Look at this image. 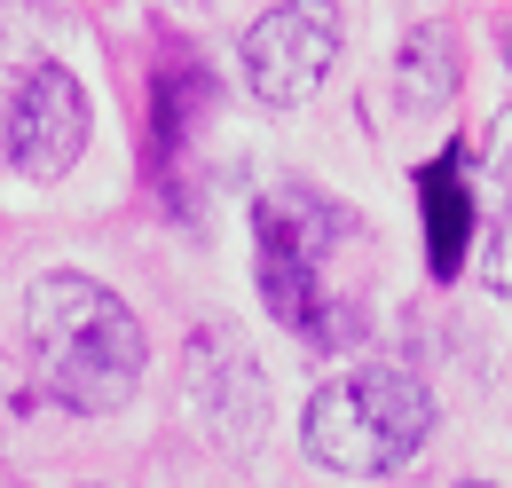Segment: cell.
Wrapping results in <instances>:
<instances>
[{
    "label": "cell",
    "mask_w": 512,
    "mask_h": 488,
    "mask_svg": "<svg viewBox=\"0 0 512 488\" xmlns=\"http://www.w3.org/2000/svg\"><path fill=\"white\" fill-rule=\"evenodd\" d=\"M418 205H426V260H434V276H457L465 244H473V189L457 174V150L418 166Z\"/></svg>",
    "instance_id": "obj_7"
},
{
    "label": "cell",
    "mask_w": 512,
    "mask_h": 488,
    "mask_svg": "<svg viewBox=\"0 0 512 488\" xmlns=\"http://www.w3.org/2000/svg\"><path fill=\"white\" fill-rule=\"evenodd\" d=\"M253 237H260V300L284 331L316 339V347H347L363 331V300L347 292L339 260L355 252V213L331 205L323 189L284 182L253 205Z\"/></svg>",
    "instance_id": "obj_2"
},
{
    "label": "cell",
    "mask_w": 512,
    "mask_h": 488,
    "mask_svg": "<svg viewBox=\"0 0 512 488\" xmlns=\"http://www.w3.org/2000/svg\"><path fill=\"white\" fill-rule=\"evenodd\" d=\"M24 347H32V378L79 418L127 410L150 363L134 307L79 268H48L24 292Z\"/></svg>",
    "instance_id": "obj_1"
},
{
    "label": "cell",
    "mask_w": 512,
    "mask_h": 488,
    "mask_svg": "<svg viewBox=\"0 0 512 488\" xmlns=\"http://www.w3.org/2000/svg\"><path fill=\"white\" fill-rule=\"evenodd\" d=\"M481 189L512 213V103L489 119V134H481Z\"/></svg>",
    "instance_id": "obj_10"
},
{
    "label": "cell",
    "mask_w": 512,
    "mask_h": 488,
    "mask_svg": "<svg viewBox=\"0 0 512 488\" xmlns=\"http://www.w3.org/2000/svg\"><path fill=\"white\" fill-rule=\"evenodd\" d=\"M457 488H497V481H457Z\"/></svg>",
    "instance_id": "obj_12"
},
{
    "label": "cell",
    "mask_w": 512,
    "mask_h": 488,
    "mask_svg": "<svg viewBox=\"0 0 512 488\" xmlns=\"http://www.w3.org/2000/svg\"><path fill=\"white\" fill-rule=\"evenodd\" d=\"M394 87H402V103H410V111H442L449 95H457L449 24H418V32H410V48H402V71H394Z\"/></svg>",
    "instance_id": "obj_9"
},
{
    "label": "cell",
    "mask_w": 512,
    "mask_h": 488,
    "mask_svg": "<svg viewBox=\"0 0 512 488\" xmlns=\"http://www.w3.org/2000/svg\"><path fill=\"white\" fill-rule=\"evenodd\" d=\"M339 63V0H276L245 32V79L268 111L308 103Z\"/></svg>",
    "instance_id": "obj_6"
},
{
    "label": "cell",
    "mask_w": 512,
    "mask_h": 488,
    "mask_svg": "<svg viewBox=\"0 0 512 488\" xmlns=\"http://www.w3.org/2000/svg\"><path fill=\"white\" fill-rule=\"evenodd\" d=\"M87 150V87L64 63H0V166L24 182H64Z\"/></svg>",
    "instance_id": "obj_4"
},
{
    "label": "cell",
    "mask_w": 512,
    "mask_h": 488,
    "mask_svg": "<svg viewBox=\"0 0 512 488\" xmlns=\"http://www.w3.org/2000/svg\"><path fill=\"white\" fill-rule=\"evenodd\" d=\"M182 418H190L213 449L229 457H253L260 433H268V386H260V363L237 347V331L205 323L182 347Z\"/></svg>",
    "instance_id": "obj_5"
},
{
    "label": "cell",
    "mask_w": 512,
    "mask_h": 488,
    "mask_svg": "<svg viewBox=\"0 0 512 488\" xmlns=\"http://www.w3.org/2000/svg\"><path fill=\"white\" fill-rule=\"evenodd\" d=\"M434 433V394L426 378L402 363H355L339 378H323L308 394L300 418V449L316 457L323 473L371 481V473H402Z\"/></svg>",
    "instance_id": "obj_3"
},
{
    "label": "cell",
    "mask_w": 512,
    "mask_h": 488,
    "mask_svg": "<svg viewBox=\"0 0 512 488\" xmlns=\"http://www.w3.org/2000/svg\"><path fill=\"white\" fill-rule=\"evenodd\" d=\"M481 276H489V292H497V300H512V221L489 237V252H481Z\"/></svg>",
    "instance_id": "obj_11"
},
{
    "label": "cell",
    "mask_w": 512,
    "mask_h": 488,
    "mask_svg": "<svg viewBox=\"0 0 512 488\" xmlns=\"http://www.w3.org/2000/svg\"><path fill=\"white\" fill-rule=\"evenodd\" d=\"M213 103V79H205V63L182 48V40H166V56H158V79H150V134L166 142V150H182V134L197 126V111Z\"/></svg>",
    "instance_id": "obj_8"
}]
</instances>
